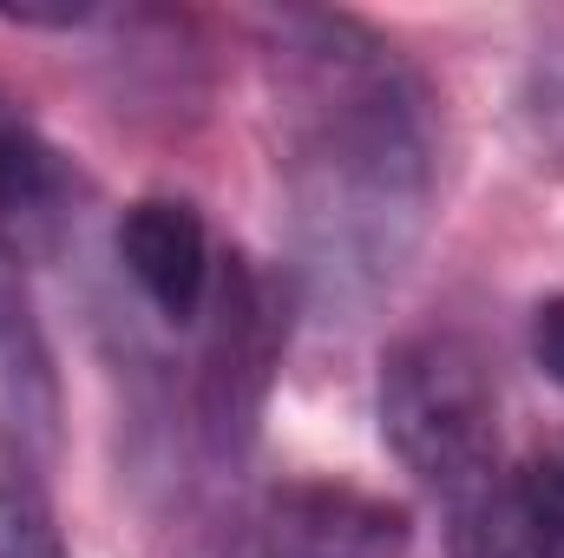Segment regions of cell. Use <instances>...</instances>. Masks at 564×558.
Segmentation results:
<instances>
[{"mask_svg":"<svg viewBox=\"0 0 564 558\" xmlns=\"http://www.w3.org/2000/svg\"><path fill=\"white\" fill-rule=\"evenodd\" d=\"M270 79L289 270L322 322H355L408 277L433 224L426 86L348 13H282Z\"/></svg>","mask_w":564,"mask_h":558,"instance_id":"obj_1","label":"cell"},{"mask_svg":"<svg viewBox=\"0 0 564 558\" xmlns=\"http://www.w3.org/2000/svg\"><path fill=\"white\" fill-rule=\"evenodd\" d=\"M375 415H381L388 453L421 480L433 500H446V513L506 473L499 466V395H492V375H486L479 348L459 342V335L426 329V335L394 342L388 362H381Z\"/></svg>","mask_w":564,"mask_h":558,"instance_id":"obj_2","label":"cell"},{"mask_svg":"<svg viewBox=\"0 0 564 558\" xmlns=\"http://www.w3.org/2000/svg\"><path fill=\"white\" fill-rule=\"evenodd\" d=\"M282 362V302L250 257H230L204 302L197 348V440L210 466H243L263 433V408Z\"/></svg>","mask_w":564,"mask_h":558,"instance_id":"obj_3","label":"cell"},{"mask_svg":"<svg viewBox=\"0 0 564 558\" xmlns=\"http://www.w3.org/2000/svg\"><path fill=\"white\" fill-rule=\"evenodd\" d=\"M408 552V513L328 486V480H295L282 486L257 526V558H401Z\"/></svg>","mask_w":564,"mask_h":558,"instance_id":"obj_4","label":"cell"},{"mask_svg":"<svg viewBox=\"0 0 564 558\" xmlns=\"http://www.w3.org/2000/svg\"><path fill=\"white\" fill-rule=\"evenodd\" d=\"M446 558H564V447L459 500Z\"/></svg>","mask_w":564,"mask_h":558,"instance_id":"obj_5","label":"cell"},{"mask_svg":"<svg viewBox=\"0 0 564 558\" xmlns=\"http://www.w3.org/2000/svg\"><path fill=\"white\" fill-rule=\"evenodd\" d=\"M59 362L40 322V302L26 289V270L13 264V250L0 244V427L20 453L46 460L59 447Z\"/></svg>","mask_w":564,"mask_h":558,"instance_id":"obj_6","label":"cell"},{"mask_svg":"<svg viewBox=\"0 0 564 558\" xmlns=\"http://www.w3.org/2000/svg\"><path fill=\"white\" fill-rule=\"evenodd\" d=\"M119 264L164 322H197L210 302V230L184 197H139L119 217Z\"/></svg>","mask_w":564,"mask_h":558,"instance_id":"obj_7","label":"cell"},{"mask_svg":"<svg viewBox=\"0 0 564 558\" xmlns=\"http://www.w3.org/2000/svg\"><path fill=\"white\" fill-rule=\"evenodd\" d=\"M73 197V164L13 99H0V244L13 224H46Z\"/></svg>","mask_w":564,"mask_h":558,"instance_id":"obj_8","label":"cell"},{"mask_svg":"<svg viewBox=\"0 0 564 558\" xmlns=\"http://www.w3.org/2000/svg\"><path fill=\"white\" fill-rule=\"evenodd\" d=\"M0 558H73L33 453H20L13 440H0Z\"/></svg>","mask_w":564,"mask_h":558,"instance_id":"obj_9","label":"cell"},{"mask_svg":"<svg viewBox=\"0 0 564 558\" xmlns=\"http://www.w3.org/2000/svg\"><path fill=\"white\" fill-rule=\"evenodd\" d=\"M532 362L545 368V382L564 388V296H545L532 309Z\"/></svg>","mask_w":564,"mask_h":558,"instance_id":"obj_10","label":"cell"},{"mask_svg":"<svg viewBox=\"0 0 564 558\" xmlns=\"http://www.w3.org/2000/svg\"><path fill=\"white\" fill-rule=\"evenodd\" d=\"M539 126L552 132V139H564V60H552L545 73H539Z\"/></svg>","mask_w":564,"mask_h":558,"instance_id":"obj_11","label":"cell"}]
</instances>
